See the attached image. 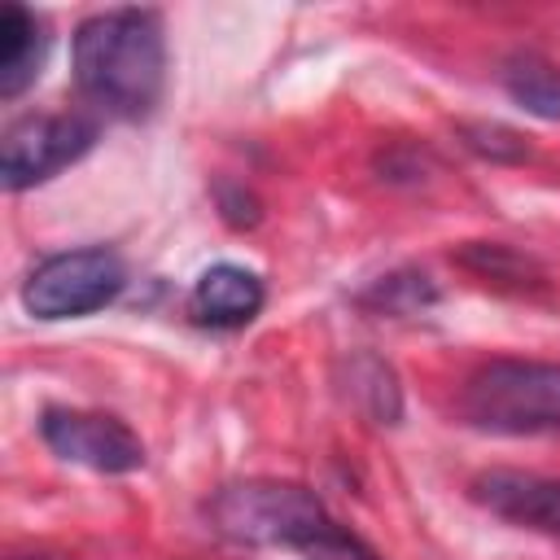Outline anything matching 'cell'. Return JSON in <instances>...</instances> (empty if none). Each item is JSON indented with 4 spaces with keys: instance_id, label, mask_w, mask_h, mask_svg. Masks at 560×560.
Returning <instances> with one entry per match:
<instances>
[{
    "instance_id": "1",
    "label": "cell",
    "mask_w": 560,
    "mask_h": 560,
    "mask_svg": "<svg viewBox=\"0 0 560 560\" xmlns=\"http://www.w3.org/2000/svg\"><path fill=\"white\" fill-rule=\"evenodd\" d=\"M74 83L114 114L144 118L166 88V35L153 9H105L74 26Z\"/></svg>"
},
{
    "instance_id": "2",
    "label": "cell",
    "mask_w": 560,
    "mask_h": 560,
    "mask_svg": "<svg viewBox=\"0 0 560 560\" xmlns=\"http://www.w3.org/2000/svg\"><path fill=\"white\" fill-rule=\"evenodd\" d=\"M206 516L223 538L241 547H289L302 556L337 525L311 486L280 477H249L214 490Z\"/></svg>"
},
{
    "instance_id": "3",
    "label": "cell",
    "mask_w": 560,
    "mask_h": 560,
    "mask_svg": "<svg viewBox=\"0 0 560 560\" xmlns=\"http://www.w3.org/2000/svg\"><path fill=\"white\" fill-rule=\"evenodd\" d=\"M459 407L486 433H560V363L490 359L464 381Z\"/></svg>"
},
{
    "instance_id": "4",
    "label": "cell",
    "mask_w": 560,
    "mask_h": 560,
    "mask_svg": "<svg viewBox=\"0 0 560 560\" xmlns=\"http://www.w3.org/2000/svg\"><path fill=\"white\" fill-rule=\"evenodd\" d=\"M127 289V267L114 249L88 245V249H66L48 254L35 262V271L22 284V306L35 319H79L101 306H109Z\"/></svg>"
},
{
    "instance_id": "5",
    "label": "cell",
    "mask_w": 560,
    "mask_h": 560,
    "mask_svg": "<svg viewBox=\"0 0 560 560\" xmlns=\"http://www.w3.org/2000/svg\"><path fill=\"white\" fill-rule=\"evenodd\" d=\"M96 144V122L83 114H22L0 136V184L9 192L35 188L74 166Z\"/></svg>"
},
{
    "instance_id": "6",
    "label": "cell",
    "mask_w": 560,
    "mask_h": 560,
    "mask_svg": "<svg viewBox=\"0 0 560 560\" xmlns=\"http://www.w3.org/2000/svg\"><path fill=\"white\" fill-rule=\"evenodd\" d=\"M39 438L57 459L105 472V477H122V472L144 468V442L118 416H105V411L48 407L39 416Z\"/></svg>"
},
{
    "instance_id": "7",
    "label": "cell",
    "mask_w": 560,
    "mask_h": 560,
    "mask_svg": "<svg viewBox=\"0 0 560 560\" xmlns=\"http://www.w3.org/2000/svg\"><path fill=\"white\" fill-rule=\"evenodd\" d=\"M468 499L516 529L560 538V477L521 472V468H486L468 481Z\"/></svg>"
},
{
    "instance_id": "8",
    "label": "cell",
    "mask_w": 560,
    "mask_h": 560,
    "mask_svg": "<svg viewBox=\"0 0 560 560\" xmlns=\"http://www.w3.org/2000/svg\"><path fill=\"white\" fill-rule=\"evenodd\" d=\"M262 280L241 262H214L188 289V315L201 328H245L262 311Z\"/></svg>"
},
{
    "instance_id": "9",
    "label": "cell",
    "mask_w": 560,
    "mask_h": 560,
    "mask_svg": "<svg viewBox=\"0 0 560 560\" xmlns=\"http://www.w3.org/2000/svg\"><path fill=\"white\" fill-rule=\"evenodd\" d=\"M44 57H48L44 22L22 4H4L0 9V96L4 101L22 96L39 79Z\"/></svg>"
},
{
    "instance_id": "10",
    "label": "cell",
    "mask_w": 560,
    "mask_h": 560,
    "mask_svg": "<svg viewBox=\"0 0 560 560\" xmlns=\"http://www.w3.org/2000/svg\"><path fill=\"white\" fill-rule=\"evenodd\" d=\"M503 92L534 118L560 122V66L534 48H516L499 70Z\"/></svg>"
},
{
    "instance_id": "11",
    "label": "cell",
    "mask_w": 560,
    "mask_h": 560,
    "mask_svg": "<svg viewBox=\"0 0 560 560\" xmlns=\"http://www.w3.org/2000/svg\"><path fill=\"white\" fill-rule=\"evenodd\" d=\"M350 398H354L376 424H394L398 411H402V394H398L394 372H389L381 359H372V354L350 359Z\"/></svg>"
},
{
    "instance_id": "12",
    "label": "cell",
    "mask_w": 560,
    "mask_h": 560,
    "mask_svg": "<svg viewBox=\"0 0 560 560\" xmlns=\"http://www.w3.org/2000/svg\"><path fill=\"white\" fill-rule=\"evenodd\" d=\"M438 302V289L429 284V276L420 271H394L385 280H376L368 293H363V306H376L385 315H416L424 306Z\"/></svg>"
},
{
    "instance_id": "13",
    "label": "cell",
    "mask_w": 560,
    "mask_h": 560,
    "mask_svg": "<svg viewBox=\"0 0 560 560\" xmlns=\"http://www.w3.org/2000/svg\"><path fill=\"white\" fill-rule=\"evenodd\" d=\"M459 262H464L468 271H477V276L508 280V284H516V289H525V284H529V276H534L529 258L512 254L508 245H490V241H472L468 249H459Z\"/></svg>"
},
{
    "instance_id": "14",
    "label": "cell",
    "mask_w": 560,
    "mask_h": 560,
    "mask_svg": "<svg viewBox=\"0 0 560 560\" xmlns=\"http://www.w3.org/2000/svg\"><path fill=\"white\" fill-rule=\"evenodd\" d=\"M459 140H464L472 153L490 158V162H521V158L529 153L525 140H521L516 131L499 127V122H459Z\"/></svg>"
},
{
    "instance_id": "15",
    "label": "cell",
    "mask_w": 560,
    "mask_h": 560,
    "mask_svg": "<svg viewBox=\"0 0 560 560\" xmlns=\"http://www.w3.org/2000/svg\"><path fill=\"white\" fill-rule=\"evenodd\" d=\"M18 560H22V556H18Z\"/></svg>"
}]
</instances>
